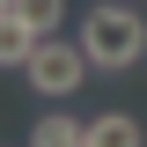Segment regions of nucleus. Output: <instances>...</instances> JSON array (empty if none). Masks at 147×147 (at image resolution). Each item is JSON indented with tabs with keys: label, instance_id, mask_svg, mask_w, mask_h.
<instances>
[{
	"label": "nucleus",
	"instance_id": "f257e3e1",
	"mask_svg": "<svg viewBox=\"0 0 147 147\" xmlns=\"http://www.w3.org/2000/svg\"><path fill=\"white\" fill-rule=\"evenodd\" d=\"M81 52H88L96 74H125V66H140V52H147V22L132 15L125 0H103V7L81 15Z\"/></svg>",
	"mask_w": 147,
	"mask_h": 147
},
{
	"label": "nucleus",
	"instance_id": "f03ea898",
	"mask_svg": "<svg viewBox=\"0 0 147 147\" xmlns=\"http://www.w3.org/2000/svg\"><path fill=\"white\" fill-rule=\"evenodd\" d=\"M22 74H30L37 96H74L81 81H88V52H81V37H44Z\"/></svg>",
	"mask_w": 147,
	"mask_h": 147
},
{
	"label": "nucleus",
	"instance_id": "7ed1b4c3",
	"mask_svg": "<svg viewBox=\"0 0 147 147\" xmlns=\"http://www.w3.org/2000/svg\"><path fill=\"white\" fill-rule=\"evenodd\" d=\"M37 44H44V30H37L22 7H0V66H15V74H22Z\"/></svg>",
	"mask_w": 147,
	"mask_h": 147
},
{
	"label": "nucleus",
	"instance_id": "20e7f679",
	"mask_svg": "<svg viewBox=\"0 0 147 147\" xmlns=\"http://www.w3.org/2000/svg\"><path fill=\"white\" fill-rule=\"evenodd\" d=\"M140 118L132 110H103V118H88V147H140Z\"/></svg>",
	"mask_w": 147,
	"mask_h": 147
},
{
	"label": "nucleus",
	"instance_id": "39448f33",
	"mask_svg": "<svg viewBox=\"0 0 147 147\" xmlns=\"http://www.w3.org/2000/svg\"><path fill=\"white\" fill-rule=\"evenodd\" d=\"M30 147H88V125H74V118H37L30 125Z\"/></svg>",
	"mask_w": 147,
	"mask_h": 147
},
{
	"label": "nucleus",
	"instance_id": "423d86ee",
	"mask_svg": "<svg viewBox=\"0 0 147 147\" xmlns=\"http://www.w3.org/2000/svg\"><path fill=\"white\" fill-rule=\"evenodd\" d=\"M15 7H22V15H30V22H37L44 37H52V22L66 15V0H15Z\"/></svg>",
	"mask_w": 147,
	"mask_h": 147
},
{
	"label": "nucleus",
	"instance_id": "0eeeda50",
	"mask_svg": "<svg viewBox=\"0 0 147 147\" xmlns=\"http://www.w3.org/2000/svg\"><path fill=\"white\" fill-rule=\"evenodd\" d=\"M0 7H15V0H0Z\"/></svg>",
	"mask_w": 147,
	"mask_h": 147
}]
</instances>
